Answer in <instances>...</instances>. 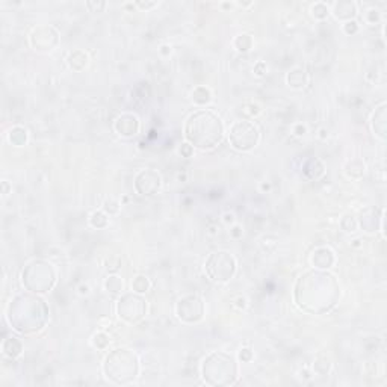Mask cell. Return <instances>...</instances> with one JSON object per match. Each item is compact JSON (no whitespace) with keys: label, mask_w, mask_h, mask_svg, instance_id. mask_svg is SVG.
Masks as SVG:
<instances>
[{"label":"cell","mask_w":387,"mask_h":387,"mask_svg":"<svg viewBox=\"0 0 387 387\" xmlns=\"http://www.w3.org/2000/svg\"><path fill=\"white\" fill-rule=\"evenodd\" d=\"M310 12H312V15H313L315 18L324 20V18H327V17L330 15V6H328L327 3H324V2H316V3L312 5Z\"/></svg>","instance_id":"cell-30"},{"label":"cell","mask_w":387,"mask_h":387,"mask_svg":"<svg viewBox=\"0 0 387 387\" xmlns=\"http://www.w3.org/2000/svg\"><path fill=\"white\" fill-rule=\"evenodd\" d=\"M27 139H29V133L23 126H14L8 133V141L15 147L24 145L27 142Z\"/></svg>","instance_id":"cell-21"},{"label":"cell","mask_w":387,"mask_h":387,"mask_svg":"<svg viewBox=\"0 0 387 387\" xmlns=\"http://www.w3.org/2000/svg\"><path fill=\"white\" fill-rule=\"evenodd\" d=\"M319 133H321V135H319V138H322V139L327 136V135H325V133H327V130H325V129H321V130H319Z\"/></svg>","instance_id":"cell-44"},{"label":"cell","mask_w":387,"mask_h":387,"mask_svg":"<svg viewBox=\"0 0 387 387\" xmlns=\"http://www.w3.org/2000/svg\"><path fill=\"white\" fill-rule=\"evenodd\" d=\"M79 292H81V293H82V295H84V293H85V295H87V293H88V292H90V288H88V286H87V285H85V286H81V288H79Z\"/></svg>","instance_id":"cell-42"},{"label":"cell","mask_w":387,"mask_h":387,"mask_svg":"<svg viewBox=\"0 0 387 387\" xmlns=\"http://www.w3.org/2000/svg\"><path fill=\"white\" fill-rule=\"evenodd\" d=\"M222 221H224L225 224H235V213H231V212L224 213V215H222Z\"/></svg>","instance_id":"cell-40"},{"label":"cell","mask_w":387,"mask_h":387,"mask_svg":"<svg viewBox=\"0 0 387 387\" xmlns=\"http://www.w3.org/2000/svg\"><path fill=\"white\" fill-rule=\"evenodd\" d=\"M310 164L313 165L312 168L310 167H307V165H304V174L308 177V179H312V180H318L322 174H324V171H325V167H324V164L319 161V159H310Z\"/></svg>","instance_id":"cell-24"},{"label":"cell","mask_w":387,"mask_h":387,"mask_svg":"<svg viewBox=\"0 0 387 387\" xmlns=\"http://www.w3.org/2000/svg\"><path fill=\"white\" fill-rule=\"evenodd\" d=\"M58 274L55 266L43 259L30 260L21 271V283L24 289L38 295L49 293L55 288Z\"/></svg>","instance_id":"cell-6"},{"label":"cell","mask_w":387,"mask_h":387,"mask_svg":"<svg viewBox=\"0 0 387 387\" xmlns=\"http://www.w3.org/2000/svg\"><path fill=\"white\" fill-rule=\"evenodd\" d=\"M380 9H377V8H369V9H366L365 11V15H363V18H365V21L368 23V24H375L378 20H380Z\"/></svg>","instance_id":"cell-33"},{"label":"cell","mask_w":387,"mask_h":387,"mask_svg":"<svg viewBox=\"0 0 387 387\" xmlns=\"http://www.w3.org/2000/svg\"><path fill=\"white\" fill-rule=\"evenodd\" d=\"M49 304L33 292L15 295L6 307V321L11 328L20 334L29 336L40 333L49 322Z\"/></svg>","instance_id":"cell-2"},{"label":"cell","mask_w":387,"mask_h":387,"mask_svg":"<svg viewBox=\"0 0 387 387\" xmlns=\"http://www.w3.org/2000/svg\"><path fill=\"white\" fill-rule=\"evenodd\" d=\"M29 43L36 52H52L59 44V32L50 24L36 26L29 35Z\"/></svg>","instance_id":"cell-11"},{"label":"cell","mask_w":387,"mask_h":387,"mask_svg":"<svg viewBox=\"0 0 387 387\" xmlns=\"http://www.w3.org/2000/svg\"><path fill=\"white\" fill-rule=\"evenodd\" d=\"M104 289L110 293H123L124 290V280L117 276V274H110L106 277L104 280Z\"/></svg>","instance_id":"cell-25"},{"label":"cell","mask_w":387,"mask_h":387,"mask_svg":"<svg viewBox=\"0 0 387 387\" xmlns=\"http://www.w3.org/2000/svg\"><path fill=\"white\" fill-rule=\"evenodd\" d=\"M343 170H345V174H346L350 179L359 180V179H362V177L365 176V173H366V164H365L362 159H351V161L346 162V165H345Z\"/></svg>","instance_id":"cell-20"},{"label":"cell","mask_w":387,"mask_h":387,"mask_svg":"<svg viewBox=\"0 0 387 387\" xmlns=\"http://www.w3.org/2000/svg\"><path fill=\"white\" fill-rule=\"evenodd\" d=\"M242 235H244L242 225H239V224H233V225H231V228H230V238H231V239H239V238H242Z\"/></svg>","instance_id":"cell-36"},{"label":"cell","mask_w":387,"mask_h":387,"mask_svg":"<svg viewBox=\"0 0 387 387\" xmlns=\"http://www.w3.org/2000/svg\"><path fill=\"white\" fill-rule=\"evenodd\" d=\"M340 228L346 233H354L359 228V219L354 215L346 213L340 218Z\"/></svg>","instance_id":"cell-28"},{"label":"cell","mask_w":387,"mask_h":387,"mask_svg":"<svg viewBox=\"0 0 387 387\" xmlns=\"http://www.w3.org/2000/svg\"><path fill=\"white\" fill-rule=\"evenodd\" d=\"M147 310H148V304L145 296L133 290L126 293L123 292L115 304V312L118 318L130 325L139 324L145 318Z\"/></svg>","instance_id":"cell-8"},{"label":"cell","mask_w":387,"mask_h":387,"mask_svg":"<svg viewBox=\"0 0 387 387\" xmlns=\"http://www.w3.org/2000/svg\"><path fill=\"white\" fill-rule=\"evenodd\" d=\"M286 84L293 90H302L308 84V74L302 67H293L286 74Z\"/></svg>","instance_id":"cell-17"},{"label":"cell","mask_w":387,"mask_h":387,"mask_svg":"<svg viewBox=\"0 0 387 387\" xmlns=\"http://www.w3.org/2000/svg\"><path fill=\"white\" fill-rule=\"evenodd\" d=\"M371 129L374 132V135L377 138H380L381 141L387 139V104L381 103L375 112L372 113L371 118Z\"/></svg>","instance_id":"cell-16"},{"label":"cell","mask_w":387,"mask_h":387,"mask_svg":"<svg viewBox=\"0 0 387 387\" xmlns=\"http://www.w3.org/2000/svg\"><path fill=\"white\" fill-rule=\"evenodd\" d=\"M359 24H357V21L356 20H351V21H346V23H343V32L346 33V35H354V33H357L359 32Z\"/></svg>","instance_id":"cell-34"},{"label":"cell","mask_w":387,"mask_h":387,"mask_svg":"<svg viewBox=\"0 0 387 387\" xmlns=\"http://www.w3.org/2000/svg\"><path fill=\"white\" fill-rule=\"evenodd\" d=\"M269 188H271L269 183H262V189H269Z\"/></svg>","instance_id":"cell-45"},{"label":"cell","mask_w":387,"mask_h":387,"mask_svg":"<svg viewBox=\"0 0 387 387\" xmlns=\"http://www.w3.org/2000/svg\"><path fill=\"white\" fill-rule=\"evenodd\" d=\"M101 369L107 381L117 386L132 384L139 377V357L133 350L120 346L106 354Z\"/></svg>","instance_id":"cell-4"},{"label":"cell","mask_w":387,"mask_h":387,"mask_svg":"<svg viewBox=\"0 0 387 387\" xmlns=\"http://www.w3.org/2000/svg\"><path fill=\"white\" fill-rule=\"evenodd\" d=\"M225 127L218 113L210 109H197L183 126L185 141L201 151L213 150L224 139Z\"/></svg>","instance_id":"cell-3"},{"label":"cell","mask_w":387,"mask_h":387,"mask_svg":"<svg viewBox=\"0 0 387 387\" xmlns=\"http://www.w3.org/2000/svg\"><path fill=\"white\" fill-rule=\"evenodd\" d=\"M90 224L94 228H104L109 225V215L103 210H96L90 216Z\"/></svg>","instance_id":"cell-27"},{"label":"cell","mask_w":387,"mask_h":387,"mask_svg":"<svg viewBox=\"0 0 387 387\" xmlns=\"http://www.w3.org/2000/svg\"><path fill=\"white\" fill-rule=\"evenodd\" d=\"M245 305H247V301H245V298L239 296V298H238V307H242V308H244Z\"/></svg>","instance_id":"cell-41"},{"label":"cell","mask_w":387,"mask_h":387,"mask_svg":"<svg viewBox=\"0 0 387 387\" xmlns=\"http://www.w3.org/2000/svg\"><path fill=\"white\" fill-rule=\"evenodd\" d=\"M2 353H3L5 357L14 360V359L21 356V353H23V342L18 337H15V336L6 337L2 342Z\"/></svg>","instance_id":"cell-18"},{"label":"cell","mask_w":387,"mask_h":387,"mask_svg":"<svg viewBox=\"0 0 387 387\" xmlns=\"http://www.w3.org/2000/svg\"><path fill=\"white\" fill-rule=\"evenodd\" d=\"M236 271H238V262L235 256L225 250H218L210 253L204 262V273L215 283L230 282L235 277Z\"/></svg>","instance_id":"cell-7"},{"label":"cell","mask_w":387,"mask_h":387,"mask_svg":"<svg viewBox=\"0 0 387 387\" xmlns=\"http://www.w3.org/2000/svg\"><path fill=\"white\" fill-rule=\"evenodd\" d=\"M150 289H151V282H150V279H148L147 276L139 274V276L133 277V280H132V290H133V292L144 295V293H147Z\"/></svg>","instance_id":"cell-26"},{"label":"cell","mask_w":387,"mask_h":387,"mask_svg":"<svg viewBox=\"0 0 387 387\" xmlns=\"http://www.w3.org/2000/svg\"><path fill=\"white\" fill-rule=\"evenodd\" d=\"M67 62H68V67L73 70V71H82L88 62H90V58L88 55L84 52V50H73L68 58H67Z\"/></svg>","instance_id":"cell-19"},{"label":"cell","mask_w":387,"mask_h":387,"mask_svg":"<svg viewBox=\"0 0 387 387\" xmlns=\"http://www.w3.org/2000/svg\"><path fill=\"white\" fill-rule=\"evenodd\" d=\"M179 151H180V154H183V156L189 158V156L194 153V147L192 145H189L188 142H185V144H182V147L179 148Z\"/></svg>","instance_id":"cell-38"},{"label":"cell","mask_w":387,"mask_h":387,"mask_svg":"<svg viewBox=\"0 0 387 387\" xmlns=\"http://www.w3.org/2000/svg\"><path fill=\"white\" fill-rule=\"evenodd\" d=\"M200 374L203 381L209 386H233L239 377V363L228 353L213 351L201 362Z\"/></svg>","instance_id":"cell-5"},{"label":"cell","mask_w":387,"mask_h":387,"mask_svg":"<svg viewBox=\"0 0 387 387\" xmlns=\"http://www.w3.org/2000/svg\"><path fill=\"white\" fill-rule=\"evenodd\" d=\"M2 185H3V195H6V194H8V182H6V180H3V182H2Z\"/></svg>","instance_id":"cell-43"},{"label":"cell","mask_w":387,"mask_h":387,"mask_svg":"<svg viewBox=\"0 0 387 387\" xmlns=\"http://www.w3.org/2000/svg\"><path fill=\"white\" fill-rule=\"evenodd\" d=\"M310 263L315 269L328 271L336 263V254L330 247H316L310 254Z\"/></svg>","instance_id":"cell-15"},{"label":"cell","mask_w":387,"mask_h":387,"mask_svg":"<svg viewBox=\"0 0 387 387\" xmlns=\"http://www.w3.org/2000/svg\"><path fill=\"white\" fill-rule=\"evenodd\" d=\"M253 357H254V354H253V350H250V348H242L239 353V359L242 362H250Z\"/></svg>","instance_id":"cell-37"},{"label":"cell","mask_w":387,"mask_h":387,"mask_svg":"<svg viewBox=\"0 0 387 387\" xmlns=\"http://www.w3.org/2000/svg\"><path fill=\"white\" fill-rule=\"evenodd\" d=\"M91 342H93L94 348H97V350H106L109 346V343H110V337L104 331H98V333H96L93 336Z\"/></svg>","instance_id":"cell-32"},{"label":"cell","mask_w":387,"mask_h":387,"mask_svg":"<svg viewBox=\"0 0 387 387\" xmlns=\"http://www.w3.org/2000/svg\"><path fill=\"white\" fill-rule=\"evenodd\" d=\"M138 8H142V9H150V8H154L156 5H158V2H136L135 3Z\"/></svg>","instance_id":"cell-39"},{"label":"cell","mask_w":387,"mask_h":387,"mask_svg":"<svg viewBox=\"0 0 387 387\" xmlns=\"http://www.w3.org/2000/svg\"><path fill=\"white\" fill-rule=\"evenodd\" d=\"M330 12L334 15L336 20L346 23L356 20V17L359 15V5L354 0H339L331 5Z\"/></svg>","instance_id":"cell-14"},{"label":"cell","mask_w":387,"mask_h":387,"mask_svg":"<svg viewBox=\"0 0 387 387\" xmlns=\"http://www.w3.org/2000/svg\"><path fill=\"white\" fill-rule=\"evenodd\" d=\"M340 299L337 279L324 269H308L293 285V301L296 307L308 315H324L336 307Z\"/></svg>","instance_id":"cell-1"},{"label":"cell","mask_w":387,"mask_h":387,"mask_svg":"<svg viewBox=\"0 0 387 387\" xmlns=\"http://www.w3.org/2000/svg\"><path fill=\"white\" fill-rule=\"evenodd\" d=\"M331 369V362L328 357L325 356H319L315 363H313V371L318 374V375H327Z\"/></svg>","instance_id":"cell-29"},{"label":"cell","mask_w":387,"mask_h":387,"mask_svg":"<svg viewBox=\"0 0 387 387\" xmlns=\"http://www.w3.org/2000/svg\"><path fill=\"white\" fill-rule=\"evenodd\" d=\"M253 36L250 33H241L235 38L233 41V47L239 52V53H247L251 50L253 47Z\"/></svg>","instance_id":"cell-23"},{"label":"cell","mask_w":387,"mask_h":387,"mask_svg":"<svg viewBox=\"0 0 387 387\" xmlns=\"http://www.w3.org/2000/svg\"><path fill=\"white\" fill-rule=\"evenodd\" d=\"M162 188V177L153 168L139 170L133 179V189L141 197H153Z\"/></svg>","instance_id":"cell-12"},{"label":"cell","mask_w":387,"mask_h":387,"mask_svg":"<svg viewBox=\"0 0 387 387\" xmlns=\"http://www.w3.org/2000/svg\"><path fill=\"white\" fill-rule=\"evenodd\" d=\"M260 142V132L253 121L238 120L230 126L228 130V144L231 148L241 153L254 150Z\"/></svg>","instance_id":"cell-9"},{"label":"cell","mask_w":387,"mask_h":387,"mask_svg":"<svg viewBox=\"0 0 387 387\" xmlns=\"http://www.w3.org/2000/svg\"><path fill=\"white\" fill-rule=\"evenodd\" d=\"M120 209H121V203H120L117 198H113V197H110V198L104 200L103 207H101V210H103V212H106L109 216L117 215V213L120 212Z\"/></svg>","instance_id":"cell-31"},{"label":"cell","mask_w":387,"mask_h":387,"mask_svg":"<svg viewBox=\"0 0 387 387\" xmlns=\"http://www.w3.org/2000/svg\"><path fill=\"white\" fill-rule=\"evenodd\" d=\"M176 316L180 322L183 324H197L204 318L206 313V304L204 299L197 295V293H189L177 299L176 307H174Z\"/></svg>","instance_id":"cell-10"},{"label":"cell","mask_w":387,"mask_h":387,"mask_svg":"<svg viewBox=\"0 0 387 387\" xmlns=\"http://www.w3.org/2000/svg\"><path fill=\"white\" fill-rule=\"evenodd\" d=\"M191 98H192V101L195 104L204 106V104L210 103V100H212V93H210L209 88H206V87L201 85V87L194 88V91L191 93Z\"/></svg>","instance_id":"cell-22"},{"label":"cell","mask_w":387,"mask_h":387,"mask_svg":"<svg viewBox=\"0 0 387 387\" xmlns=\"http://www.w3.org/2000/svg\"><path fill=\"white\" fill-rule=\"evenodd\" d=\"M139 118L132 112H124L118 115L113 121V130L121 138H133L139 133Z\"/></svg>","instance_id":"cell-13"},{"label":"cell","mask_w":387,"mask_h":387,"mask_svg":"<svg viewBox=\"0 0 387 387\" xmlns=\"http://www.w3.org/2000/svg\"><path fill=\"white\" fill-rule=\"evenodd\" d=\"M85 6L91 12H103V9L106 8V2H87Z\"/></svg>","instance_id":"cell-35"}]
</instances>
